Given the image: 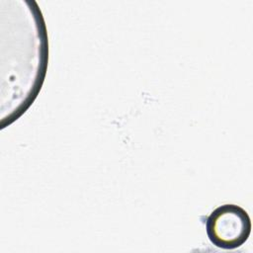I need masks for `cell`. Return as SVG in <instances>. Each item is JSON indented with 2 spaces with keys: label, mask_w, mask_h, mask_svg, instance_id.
<instances>
[{
  "label": "cell",
  "mask_w": 253,
  "mask_h": 253,
  "mask_svg": "<svg viewBox=\"0 0 253 253\" xmlns=\"http://www.w3.org/2000/svg\"><path fill=\"white\" fill-rule=\"evenodd\" d=\"M210 241L222 249H235L248 239L251 220L247 211L236 205H222L213 210L206 220Z\"/></svg>",
  "instance_id": "obj_1"
}]
</instances>
